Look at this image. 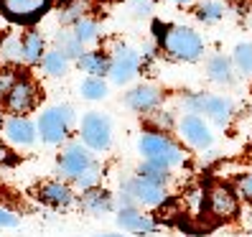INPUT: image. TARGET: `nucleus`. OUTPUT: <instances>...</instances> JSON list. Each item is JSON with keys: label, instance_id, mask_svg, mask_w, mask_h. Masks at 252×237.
I'll return each instance as SVG.
<instances>
[{"label": "nucleus", "instance_id": "28", "mask_svg": "<svg viewBox=\"0 0 252 237\" xmlns=\"http://www.w3.org/2000/svg\"><path fill=\"white\" fill-rule=\"evenodd\" d=\"M221 16H224V5L217 3V0H206V3L196 8V18L201 23H217Z\"/></svg>", "mask_w": 252, "mask_h": 237}, {"label": "nucleus", "instance_id": "20", "mask_svg": "<svg viewBox=\"0 0 252 237\" xmlns=\"http://www.w3.org/2000/svg\"><path fill=\"white\" fill-rule=\"evenodd\" d=\"M82 206L92 214H105V212L112 209V197L105 189H90V191H84V197H82Z\"/></svg>", "mask_w": 252, "mask_h": 237}, {"label": "nucleus", "instance_id": "15", "mask_svg": "<svg viewBox=\"0 0 252 237\" xmlns=\"http://www.w3.org/2000/svg\"><path fill=\"white\" fill-rule=\"evenodd\" d=\"M5 138L16 145H31L36 140V125L23 115H13L5 120Z\"/></svg>", "mask_w": 252, "mask_h": 237}, {"label": "nucleus", "instance_id": "13", "mask_svg": "<svg viewBox=\"0 0 252 237\" xmlns=\"http://www.w3.org/2000/svg\"><path fill=\"white\" fill-rule=\"evenodd\" d=\"M181 135L189 145H194V148H209L212 145V133L209 128H206V123L201 120L199 115H186L184 120H181Z\"/></svg>", "mask_w": 252, "mask_h": 237}, {"label": "nucleus", "instance_id": "3", "mask_svg": "<svg viewBox=\"0 0 252 237\" xmlns=\"http://www.w3.org/2000/svg\"><path fill=\"white\" fill-rule=\"evenodd\" d=\"M74 123V110L69 105H54L49 110H43L38 117V135L43 143L59 145L69 138V130Z\"/></svg>", "mask_w": 252, "mask_h": 237}, {"label": "nucleus", "instance_id": "39", "mask_svg": "<svg viewBox=\"0 0 252 237\" xmlns=\"http://www.w3.org/2000/svg\"><path fill=\"white\" fill-rule=\"evenodd\" d=\"M97 237H125V235H97Z\"/></svg>", "mask_w": 252, "mask_h": 237}, {"label": "nucleus", "instance_id": "24", "mask_svg": "<svg viewBox=\"0 0 252 237\" xmlns=\"http://www.w3.org/2000/svg\"><path fill=\"white\" fill-rule=\"evenodd\" d=\"M41 67H43V71H46L49 77H64V74L69 71V59H66L62 51L51 49V51L43 54Z\"/></svg>", "mask_w": 252, "mask_h": 237}, {"label": "nucleus", "instance_id": "5", "mask_svg": "<svg viewBox=\"0 0 252 237\" xmlns=\"http://www.w3.org/2000/svg\"><path fill=\"white\" fill-rule=\"evenodd\" d=\"M54 0H0V13L21 26H31L51 10Z\"/></svg>", "mask_w": 252, "mask_h": 237}, {"label": "nucleus", "instance_id": "21", "mask_svg": "<svg viewBox=\"0 0 252 237\" xmlns=\"http://www.w3.org/2000/svg\"><path fill=\"white\" fill-rule=\"evenodd\" d=\"M206 74H209V79L217 82V84H229L234 79L232 74V62L224 56H212L209 64H206Z\"/></svg>", "mask_w": 252, "mask_h": 237}, {"label": "nucleus", "instance_id": "22", "mask_svg": "<svg viewBox=\"0 0 252 237\" xmlns=\"http://www.w3.org/2000/svg\"><path fill=\"white\" fill-rule=\"evenodd\" d=\"M0 62L5 64H18L23 62V46H21V36L16 34H5L0 41Z\"/></svg>", "mask_w": 252, "mask_h": 237}, {"label": "nucleus", "instance_id": "2", "mask_svg": "<svg viewBox=\"0 0 252 237\" xmlns=\"http://www.w3.org/2000/svg\"><path fill=\"white\" fill-rule=\"evenodd\" d=\"M138 151L145 156V161H156V164L163 166H176L184 161V151L176 145L166 133H158V130H148L140 135L138 140Z\"/></svg>", "mask_w": 252, "mask_h": 237}, {"label": "nucleus", "instance_id": "25", "mask_svg": "<svg viewBox=\"0 0 252 237\" xmlns=\"http://www.w3.org/2000/svg\"><path fill=\"white\" fill-rule=\"evenodd\" d=\"M54 41H56V51H62L69 62H71V59H79L84 54V46H82L77 38H74L71 31H59Z\"/></svg>", "mask_w": 252, "mask_h": 237}, {"label": "nucleus", "instance_id": "31", "mask_svg": "<svg viewBox=\"0 0 252 237\" xmlns=\"http://www.w3.org/2000/svg\"><path fill=\"white\" fill-rule=\"evenodd\" d=\"M18 79H21V74L13 69V67H3V69H0V100L8 95V90H10V87L16 84Z\"/></svg>", "mask_w": 252, "mask_h": 237}, {"label": "nucleus", "instance_id": "26", "mask_svg": "<svg viewBox=\"0 0 252 237\" xmlns=\"http://www.w3.org/2000/svg\"><path fill=\"white\" fill-rule=\"evenodd\" d=\"M71 34H74V38H77L82 46H84V43L97 41V36H99V26H97V21H92V18H82L79 23H74V26H71Z\"/></svg>", "mask_w": 252, "mask_h": 237}, {"label": "nucleus", "instance_id": "23", "mask_svg": "<svg viewBox=\"0 0 252 237\" xmlns=\"http://www.w3.org/2000/svg\"><path fill=\"white\" fill-rule=\"evenodd\" d=\"M138 176H140V179H145V181H151V184H158V186H166L168 179H171L168 166L156 164V161H143L140 169H138Z\"/></svg>", "mask_w": 252, "mask_h": 237}, {"label": "nucleus", "instance_id": "10", "mask_svg": "<svg viewBox=\"0 0 252 237\" xmlns=\"http://www.w3.org/2000/svg\"><path fill=\"white\" fill-rule=\"evenodd\" d=\"M138 69H140V54L127 49V46H123V49H117V54L112 56L110 79L115 84H127L138 74Z\"/></svg>", "mask_w": 252, "mask_h": 237}, {"label": "nucleus", "instance_id": "29", "mask_svg": "<svg viewBox=\"0 0 252 237\" xmlns=\"http://www.w3.org/2000/svg\"><path fill=\"white\" fill-rule=\"evenodd\" d=\"M234 64L242 74L252 77V43H240V46L234 49Z\"/></svg>", "mask_w": 252, "mask_h": 237}, {"label": "nucleus", "instance_id": "35", "mask_svg": "<svg viewBox=\"0 0 252 237\" xmlns=\"http://www.w3.org/2000/svg\"><path fill=\"white\" fill-rule=\"evenodd\" d=\"M5 164H13V151L0 140V166H5Z\"/></svg>", "mask_w": 252, "mask_h": 237}, {"label": "nucleus", "instance_id": "38", "mask_svg": "<svg viewBox=\"0 0 252 237\" xmlns=\"http://www.w3.org/2000/svg\"><path fill=\"white\" fill-rule=\"evenodd\" d=\"M179 5H189V3H194V0H176Z\"/></svg>", "mask_w": 252, "mask_h": 237}, {"label": "nucleus", "instance_id": "33", "mask_svg": "<svg viewBox=\"0 0 252 237\" xmlns=\"http://www.w3.org/2000/svg\"><path fill=\"white\" fill-rule=\"evenodd\" d=\"M18 225V217L16 212L5 209V206H0V230H8V227H16Z\"/></svg>", "mask_w": 252, "mask_h": 237}, {"label": "nucleus", "instance_id": "16", "mask_svg": "<svg viewBox=\"0 0 252 237\" xmlns=\"http://www.w3.org/2000/svg\"><path fill=\"white\" fill-rule=\"evenodd\" d=\"M36 197L49 204V206H69L74 202V191L69 184H62V181H46L36 189Z\"/></svg>", "mask_w": 252, "mask_h": 237}, {"label": "nucleus", "instance_id": "12", "mask_svg": "<svg viewBox=\"0 0 252 237\" xmlns=\"http://www.w3.org/2000/svg\"><path fill=\"white\" fill-rule=\"evenodd\" d=\"M160 100H163V95H160L158 87H153V84H140V87H135V90H130L125 95L127 107L135 110V112H143V115L153 112L160 105Z\"/></svg>", "mask_w": 252, "mask_h": 237}, {"label": "nucleus", "instance_id": "30", "mask_svg": "<svg viewBox=\"0 0 252 237\" xmlns=\"http://www.w3.org/2000/svg\"><path fill=\"white\" fill-rule=\"evenodd\" d=\"M99 179H102V171H99V166L94 164L92 169H87L82 176H77V179H74V184H77L82 191H90V189H97Z\"/></svg>", "mask_w": 252, "mask_h": 237}, {"label": "nucleus", "instance_id": "36", "mask_svg": "<svg viewBox=\"0 0 252 237\" xmlns=\"http://www.w3.org/2000/svg\"><path fill=\"white\" fill-rule=\"evenodd\" d=\"M135 13L138 16H148L151 13V0H135Z\"/></svg>", "mask_w": 252, "mask_h": 237}, {"label": "nucleus", "instance_id": "17", "mask_svg": "<svg viewBox=\"0 0 252 237\" xmlns=\"http://www.w3.org/2000/svg\"><path fill=\"white\" fill-rule=\"evenodd\" d=\"M77 64H79V69H84L90 74V77H105V74H110L112 59L105 51H84L77 59Z\"/></svg>", "mask_w": 252, "mask_h": 237}, {"label": "nucleus", "instance_id": "37", "mask_svg": "<svg viewBox=\"0 0 252 237\" xmlns=\"http://www.w3.org/2000/svg\"><path fill=\"white\" fill-rule=\"evenodd\" d=\"M201 202H204V199H201V191H196V189H194V191H189V204L194 206V209H199Z\"/></svg>", "mask_w": 252, "mask_h": 237}, {"label": "nucleus", "instance_id": "34", "mask_svg": "<svg viewBox=\"0 0 252 237\" xmlns=\"http://www.w3.org/2000/svg\"><path fill=\"white\" fill-rule=\"evenodd\" d=\"M151 123H153L156 128L171 130V125H173V117H171V112H156V115L151 117Z\"/></svg>", "mask_w": 252, "mask_h": 237}, {"label": "nucleus", "instance_id": "4", "mask_svg": "<svg viewBox=\"0 0 252 237\" xmlns=\"http://www.w3.org/2000/svg\"><path fill=\"white\" fill-rule=\"evenodd\" d=\"M120 199H123V206H132V204H143V206H160L166 202V189L158 186V184H151L135 176L123 184L120 189Z\"/></svg>", "mask_w": 252, "mask_h": 237}, {"label": "nucleus", "instance_id": "11", "mask_svg": "<svg viewBox=\"0 0 252 237\" xmlns=\"http://www.w3.org/2000/svg\"><path fill=\"white\" fill-rule=\"evenodd\" d=\"M117 225H120V230L132 232V235H151V232H156V219L143 214L140 209H135V206H123V209L117 212Z\"/></svg>", "mask_w": 252, "mask_h": 237}, {"label": "nucleus", "instance_id": "6", "mask_svg": "<svg viewBox=\"0 0 252 237\" xmlns=\"http://www.w3.org/2000/svg\"><path fill=\"white\" fill-rule=\"evenodd\" d=\"M82 143L92 151H107L112 143V123L105 112H87L82 117Z\"/></svg>", "mask_w": 252, "mask_h": 237}, {"label": "nucleus", "instance_id": "32", "mask_svg": "<svg viewBox=\"0 0 252 237\" xmlns=\"http://www.w3.org/2000/svg\"><path fill=\"white\" fill-rule=\"evenodd\" d=\"M237 191H240V197H242V199L252 202V173L242 176V179L237 181Z\"/></svg>", "mask_w": 252, "mask_h": 237}, {"label": "nucleus", "instance_id": "14", "mask_svg": "<svg viewBox=\"0 0 252 237\" xmlns=\"http://www.w3.org/2000/svg\"><path fill=\"white\" fill-rule=\"evenodd\" d=\"M206 202H209V212L219 219H229L237 214V197L227 186H214L209 191V199Z\"/></svg>", "mask_w": 252, "mask_h": 237}, {"label": "nucleus", "instance_id": "7", "mask_svg": "<svg viewBox=\"0 0 252 237\" xmlns=\"http://www.w3.org/2000/svg\"><path fill=\"white\" fill-rule=\"evenodd\" d=\"M186 107L194 115H209L219 125L229 123V117L234 112L232 100L219 97V95H191V97H186Z\"/></svg>", "mask_w": 252, "mask_h": 237}, {"label": "nucleus", "instance_id": "19", "mask_svg": "<svg viewBox=\"0 0 252 237\" xmlns=\"http://www.w3.org/2000/svg\"><path fill=\"white\" fill-rule=\"evenodd\" d=\"M21 46H23V62L26 64H41L43 54H46V41L38 31H28L21 38Z\"/></svg>", "mask_w": 252, "mask_h": 237}, {"label": "nucleus", "instance_id": "18", "mask_svg": "<svg viewBox=\"0 0 252 237\" xmlns=\"http://www.w3.org/2000/svg\"><path fill=\"white\" fill-rule=\"evenodd\" d=\"M92 13V0H62L59 8V21L64 26H74L82 18H87Z\"/></svg>", "mask_w": 252, "mask_h": 237}, {"label": "nucleus", "instance_id": "1", "mask_svg": "<svg viewBox=\"0 0 252 237\" xmlns=\"http://www.w3.org/2000/svg\"><path fill=\"white\" fill-rule=\"evenodd\" d=\"M156 38L160 49L171 59L179 62H199L204 54V41L196 31H191L186 26H171V23H153Z\"/></svg>", "mask_w": 252, "mask_h": 237}, {"label": "nucleus", "instance_id": "9", "mask_svg": "<svg viewBox=\"0 0 252 237\" xmlns=\"http://www.w3.org/2000/svg\"><path fill=\"white\" fill-rule=\"evenodd\" d=\"M36 102H38V87H36L33 79H28V77H21V79L8 90V95L3 97L5 110L13 112V115L31 112V110L36 107Z\"/></svg>", "mask_w": 252, "mask_h": 237}, {"label": "nucleus", "instance_id": "27", "mask_svg": "<svg viewBox=\"0 0 252 237\" xmlns=\"http://www.w3.org/2000/svg\"><path fill=\"white\" fill-rule=\"evenodd\" d=\"M79 92L84 100H90V102H97V100H105L107 97V84L102 77H87L79 87Z\"/></svg>", "mask_w": 252, "mask_h": 237}, {"label": "nucleus", "instance_id": "8", "mask_svg": "<svg viewBox=\"0 0 252 237\" xmlns=\"http://www.w3.org/2000/svg\"><path fill=\"white\" fill-rule=\"evenodd\" d=\"M56 166H59V173L74 181L87 169L94 166V158H92V153H90V148H87V145H82V143H66L62 156H59V161H56Z\"/></svg>", "mask_w": 252, "mask_h": 237}]
</instances>
